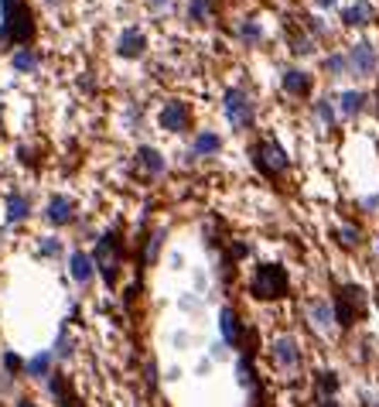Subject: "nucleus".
<instances>
[{
    "mask_svg": "<svg viewBox=\"0 0 379 407\" xmlns=\"http://www.w3.org/2000/svg\"><path fill=\"white\" fill-rule=\"evenodd\" d=\"M219 342L226 349H243V342H247L243 318H239V311L232 308V305H222V308H219Z\"/></svg>",
    "mask_w": 379,
    "mask_h": 407,
    "instance_id": "6e6552de",
    "label": "nucleus"
},
{
    "mask_svg": "<svg viewBox=\"0 0 379 407\" xmlns=\"http://www.w3.org/2000/svg\"><path fill=\"white\" fill-rule=\"evenodd\" d=\"M48 394H52V401L58 407H82L79 404V394L72 387V380L62 373V369H52V377H48Z\"/></svg>",
    "mask_w": 379,
    "mask_h": 407,
    "instance_id": "ddd939ff",
    "label": "nucleus"
},
{
    "mask_svg": "<svg viewBox=\"0 0 379 407\" xmlns=\"http://www.w3.org/2000/svg\"><path fill=\"white\" fill-rule=\"evenodd\" d=\"M304 318H307V325L318 332V335H332V332L339 329V325H335V311H332V301H328V298H307V305H304Z\"/></svg>",
    "mask_w": 379,
    "mask_h": 407,
    "instance_id": "1a4fd4ad",
    "label": "nucleus"
},
{
    "mask_svg": "<svg viewBox=\"0 0 379 407\" xmlns=\"http://www.w3.org/2000/svg\"><path fill=\"white\" fill-rule=\"evenodd\" d=\"M157 123H161V130H171V134L188 130V127H191L188 103H185V99H168V103L161 106V113H157Z\"/></svg>",
    "mask_w": 379,
    "mask_h": 407,
    "instance_id": "9d476101",
    "label": "nucleus"
},
{
    "mask_svg": "<svg viewBox=\"0 0 379 407\" xmlns=\"http://www.w3.org/2000/svg\"><path fill=\"white\" fill-rule=\"evenodd\" d=\"M332 240L339 243L341 250H359L362 247V230L356 223H339L335 230H332Z\"/></svg>",
    "mask_w": 379,
    "mask_h": 407,
    "instance_id": "4be33fe9",
    "label": "nucleus"
},
{
    "mask_svg": "<svg viewBox=\"0 0 379 407\" xmlns=\"http://www.w3.org/2000/svg\"><path fill=\"white\" fill-rule=\"evenodd\" d=\"M14 407H41V404L35 401V397H18V401H14Z\"/></svg>",
    "mask_w": 379,
    "mask_h": 407,
    "instance_id": "4c0bfd02",
    "label": "nucleus"
},
{
    "mask_svg": "<svg viewBox=\"0 0 379 407\" xmlns=\"http://www.w3.org/2000/svg\"><path fill=\"white\" fill-rule=\"evenodd\" d=\"M226 352L229 349L222 346V342H212V359H226Z\"/></svg>",
    "mask_w": 379,
    "mask_h": 407,
    "instance_id": "e433bc0d",
    "label": "nucleus"
},
{
    "mask_svg": "<svg viewBox=\"0 0 379 407\" xmlns=\"http://www.w3.org/2000/svg\"><path fill=\"white\" fill-rule=\"evenodd\" d=\"M332 311H335V325L341 332L356 329L369 311V291L359 284H339L335 298H332Z\"/></svg>",
    "mask_w": 379,
    "mask_h": 407,
    "instance_id": "7ed1b4c3",
    "label": "nucleus"
},
{
    "mask_svg": "<svg viewBox=\"0 0 379 407\" xmlns=\"http://www.w3.org/2000/svg\"><path fill=\"white\" fill-rule=\"evenodd\" d=\"M290 294V274L277 260H264L249 274V298L253 301H284Z\"/></svg>",
    "mask_w": 379,
    "mask_h": 407,
    "instance_id": "f03ea898",
    "label": "nucleus"
},
{
    "mask_svg": "<svg viewBox=\"0 0 379 407\" xmlns=\"http://www.w3.org/2000/svg\"><path fill=\"white\" fill-rule=\"evenodd\" d=\"M376 110H379V99H376Z\"/></svg>",
    "mask_w": 379,
    "mask_h": 407,
    "instance_id": "c03bdc74",
    "label": "nucleus"
},
{
    "mask_svg": "<svg viewBox=\"0 0 379 407\" xmlns=\"http://www.w3.org/2000/svg\"><path fill=\"white\" fill-rule=\"evenodd\" d=\"M188 21H209L212 14V0H188Z\"/></svg>",
    "mask_w": 379,
    "mask_h": 407,
    "instance_id": "c756f323",
    "label": "nucleus"
},
{
    "mask_svg": "<svg viewBox=\"0 0 379 407\" xmlns=\"http://www.w3.org/2000/svg\"><path fill=\"white\" fill-rule=\"evenodd\" d=\"M290 52H294V55H311V52H315L311 35H294V38H290Z\"/></svg>",
    "mask_w": 379,
    "mask_h": 407,
    "instance_id": "2f4dec72",
    "label": "nucleus"
},
{
    "mask_svg": "<svg viewBox=\"0 0 379 407\" xmlns=\"http://www.w3.org/2000/svg\"><path fill=\"white\" fill-rule=\"evenodd\" d=\"M52 367H55V352H38V356L24 359V377H31V380H48V377H52Z\"/></svg>",
    "mask_w": 379,
    "mask_h": 407,
    "instance_id": "412c9836",
    "label": "nucleus"
},
{
    "mask_svg": "<svg viewBox=\"0 0 379 407\" xmlns=\"http://www.w3.org/2000/svg\"><path fill=\"white\" fill-rule=\"evenodd\" d=\"M249 161H253V168L264 174V178H281V174H287V168H290L287 151L277 140H270V137L256 140V144L249 147Z\"/></svg>",
    "mask_w": 379,
    "mask_h": 407,
    "instance_id": "39448f33",
    "label": "nucleus"
},
{
    "mask_svg": "<svg viewBox=\"0 0 379 407\" xmlns=\"http://www.w3.org/2000/svg\"><path fill=\"white\" fill-rule=\"evenodd\" d=\"M324 72L328 76H345L349 72V58L341 55V52H332V55L324 58Z\"/></svg>",
    "mask_w": 379,
    "mask_h": 407,
    "instance_id": "c85d7f7f",
    "label": "nucleus"
},
{
    "mask_svg": "<svg viewBox=\"0 0 379 407\" xmlns=\"http://www.w3.org/2000/svg\"><path fill=\"white\" fill-rule=\"evenodd\" d=\"M236 35L247 41V45H260L264 28H260V21H256V18H243V21H239V28H236Z\"/></svg>",
    "mask_w": 379,
    "mask_h": 407,
    "instance_id": "393cba45",
    "label": "nucleus"
},
{
    "mask_svg": "<svg viewBox=\"0 0 379 407\" xmlns=\"http://www.w3.org/2000/svg\"><path fill=\"white\" fill-rule=\"evenodd\" d=\"M345 58H349V72H356V76H369V72H376V65H379L376 48L369 41H356L345 52Z\"/></svg>",
    "mask_w": 379,
    "mask_h": 407,
    "instance_id": "9b49d317",
    "label": "nucleus"
},
{
    "mask_svg": "<svg viewBox=\"0 0 379 407\" xmlns=\"http://www.w3.org/2000/svg\"><path fill=\"white\" fill-rule=\"evenodd\" d=\"M76 202L69 199V195H52L48 199V206H45V219L55 226V230H62V226H72L76 223Z\"/></svg>",
    "mask_w": 379,
    "mask_h": 407,
    "instance_id": "f8f14e48",
    "label": "nucleus"
},
{
    "mask_svg": "<svg viewBox=\"0 0 379 407\" xmlns=\"http://www.w3.org/2000/svg\"><path fill=\"white\" fill-rule=\"evenodd\" d=\"M147 52V35L140 28H127L120 38H116V55L120 58H140Z\"/></svg>",
    "mask_w": 379,
    "mask_h": 407,
    "instance_id": "2eb2a0df",
    "label": "nucleus"
},
{
    "mask_svg": "<svg viewBox=\"0 0 379 407\" xmlns=\"http://www.w3.org/2000/svg\"><path fill=\"white\" fill-rule=\"evenodd\" d=\"M137 168L147 174V178H164V172H168V161H164V155L157 151V147H151V144H144V147H137Z\"/></svg>",
    "mask_w": 379,
    "mask_h": 407,
    "instance_id": "4468645a",
    "label": "nucleus"
},
{
    "mask_svg": "<svg viewBox=\"0 0 379 407\" xmlns=\"http://www.w3.org/2000/svg\"><path fill=\"white\" fill-rule=\"evenodd\" d=\"M96 264V271L103 274V281H106V288H113L116 277H120V267H123V236L120 230H106L99 233V240H96V250L89 253Z\"/></svg>",
    "mask_w": 379,
    "mask_h": 407,
    "instance_id": "20e7f679",
    "label": "nucleus"
},
{
    "mask_svg": "<svg viewBox=\"0 0 379 407\" xmlns=\"http://www.w3.org/2000/svg\"><path fill=\"white\" fill-rule=\"evenodd\" d=\"M369 407H379V397H376V401H373V404H369Z\"/></svg>",
    "mask_w": 379,
    "mask_h": 407,
    "instance_id": "a19ab883",
    "label": "nucleus"
},
{
    "mask_svg": "<svg viewBox=\"0 0 379 407\" xmlns=\"http://www.w3.org/2000/svg\"><path fill=\"white\" fill-rule=\"evenodd\" d=\"M281 86H284L287 96H307V93H311V76H307L304 69H284Z\"/></svg>",
    "mask_w": 379,
    "mask_h": 407,
    "instance_id": "aec40b11",
    "label": "nucleus"
},
{
    "mask_svg": "<svg viewBox=\"0 0 379 407\" xmlns=\"http://www.w3.org/2000/svg\"><path fill=\"white\" fill-rule=\"evenodd\" d=\"M58 359H65V356H72V339H69V332L62 329V335H58V349H55Z\"/></svg>",
    "mask_w": 379,
    "mask_h": 407,
    "instance_id": "72a5a7b5",
    "label": "nucleus"
},
{
    "mask_svg": "<svg viewBox=\"0 0 379 407\" xmlns=\"http://www.w3.org/2000/svg\"><path fill=\"white\" fill-rule=\"evenodd\" d=\"M0 48L21 45L28 48V41L35 38V18L28 0H0Z\"/></svg>",
    "mask_w": 379,
    "mask_h": 407,
    "instance_id": "f257e3e1",
    "label": "nucleus"
},
{
    "mask_svg": "<svg viewBox=\"0 0 379 407\" xmlns=\"http://www.w3.org/2000/svg\"><path fill=\"white\" fill-rule=\"evenodd\" d=\"M376 257H379V240H376Z\"/></svg>",
    "mask_w": 379,
    "mask_h": 407,
    "instance_id": "79ce46f5",
    "label": "nucleus"
},
{
    "mask_svg": "<svg viewBox=\"0 0 379 407\" xmlns=\"http://www.w3.org/2000/svg\"><path fill=\"white\" fill-rule=\"evenodd\" d=\"M38 250H41V257H62V240L58 236H45Z\"/></svg>",
    "mask_w": 379,
    "mask_h": 407,
    "instance_id": "473e14b6",
    "label": "nucleus"
},
{
    "mask_svg": "<svg viewBox=\"0 0 379 407\" xmlns=\"http://www.w3.org/2000/svg\"><path fill=\"white\" fill-rule=\"evenodd\" d=\"M7 223H24L28 216H31V199L24 192H11L7 195Z\"/></svg>",
    "mask_w": 379,
    "mask_h": 407,
    "instance_id": "5701e85b",
    "label": "nucleus"
},
{
    "mask_svg": "<svg viewBox=\"0 0 379 407\" xmlns=\"http://www.w3.org/2000/svg\"><path fill=\"white\" fill-rule=\"evenodd\" d=\"M161 243H164V233L154 230L147 236V247H144V264H157V253H161Z\"/></svg>",
    "mask_w": 379,
    "mask_h": 407,
    "instance_id": "cd10ccee",
    "label": "nucleus"
},
{
    "mask_svg": "<svg viewBox=\"0 0 379 407\" xmlns=\"http://www.w3.org/2000/svg\"><path fill=\"white\" fill-rule=\"evenodd\" d=\"M373 18H376V7L369 0H356V4H349L341 11V24H349V28H362V24H369Z\"/></svg>",
    "mask_w": 379,
    "mask_h": 407,
    "instance_id": "6ab92c4d",
    "label": "nucleus"
},
{
    "mask_svg": "<svg viewBox=\"0 0 379 407\" xmlns=\"http://www.w3.org/2000/svg\"><path fill=\"white\" fill-rule=\"evenodd\" d=\"M311 390H315V397H339L341 390V373L339 369H315L311 373Z\"/></svg>",
    "mask_w": 379,
    "mask_h": 407,
    "instance_id": "f3484780",
    "label": "nucleus"
},
{
    "mask_svg": "<svg viewBox=\"0 0 379 407\" xmlns=\"http://www.w3.org/2000/svg\"><path fill=\"white\" fill-rule=\"evenodd\" d=\"M315 4H318L322 11H324V7H335V0H315Z\"/></svg>",
    "mask_w": 379,
    "mask_h": 407,
    "instance_id": "ea45409f",
    "label": "nucleus"
},
{
    "mask_svg": "<svg viewBox=\"0 0 379 407\" xmlns=\"http://www.w3.org/2000/svg\"><path fill=\"white\" fill-rule=\"evenodd\" d=\"M0 363H4V377H11V380H18V377H24V359H21L18 352H4L0 356Z\"/></svg>",
    "mask_w": 379,
    "mask_h": 407,
    "instance_id": "bb28decb",
    "label": "nucleus"
},
{
    "mask_svg": "<svg viewBox=\"0 0 379 407\" xmlns=\"http://www.w3.org/2000/svg\"><path fill=\"white\" fill-rule=\"evenodd\" d=\"M11 65H14V72H35L38 69V55L31 48H18L14 58H11Z\"/></svg>",
    "mask_w": 379,
    "mask_h": 407,
    "instance_id": "a878e982",
    "label": "nucleus"
},
{
    "mask_svg": "<svg viewBox=\"0 0 379 407\" xmlns=\"http://www.w3.org/2000/svg\"><path fill=\"white\" fill-rule=\"evenodd\" d=\"M219 151H222V137L215 134V130H198V134H195V140H191L188 155H195V157H215Z\"/></svg>",
    "mask_w": 379,
    "mask_h": 407,
    "instance_id": "a211bd4d",
    "label": "nucleus"
},
{
    "mask_svg": "<svg viewBox=\"0 0 379 407\" xmlns=\"http://www.w3.org/2000/svg\"><path fill=\"white\" fill-rule=\"evenodd\" d=\"M69 274H72V281H76L79 288H89V284H93V277H96L93 257H89V253H82V250H72V253H69Z\"/></svg>",
    "mask_w": 379,
    "mask_h": 407,
    "instance_id": "dca6fc26",
    "label": "nucleus"
},
{
    "mask_svg": "<svg viewBox=\"0 0 379 407\" xmlns=\"http://www.w3.org/2000/svg\"><path fill=\"white\" fill-rule=\"evenodd\" d=\"M222 110H226V120L236 130H249L253 127V99L247 96V89H226Z\"/></svg>",
    "mask_w": 379,
    "mask_h": 407,
    "instance_id": "0eeeda50",
    "label": "nucleus"
},
{
    "mask_svg": "<svg viewBox=\"0 0 379 407\" xmlns=\"http://www.w3.org/2000/svg\"><path fill=\"white\" fill-rule=\"evenodd\" d=\"M144 380H147L151 387H157V363H154V359H147V367H144Z\"/></svg>",
    "mask_w": 379,
    "mask_h": 407,
    "instance_id": "f704fd0d",
    "label": "nucleus"
},
{
    "mask_svg": "<svg viewBox=\"0 0 379 407\" xmlns=\"http://www.w3.org/2000/svg\"><path fill=\"white\" fill-rule=\"evenodd\" d=\"M270 363L273 369L287 377V380H294L304 367V352H301V342L294 339V335H277L273 342H270Z\"/></svg>",
    "mask_w": 379,
    "mask_h": 407,
    "instance_id": "423d86ee",
    "label": "nucleus"
},
{
    "mask_svg": "<svg viewBox=\"0 0 379 407\" xmlns=\"http://www.w3.org/2000/svg\"><path fill=\"white\" fill-rule=\"evenodd\" d=\"M335 106H339L341 116H359L362 106H366V96H362L359 89H345V93L335 96Z\"/></svg>",
    "mask_w": 379,
    "mask_h": 407,
    "instance_id": "b1692460",
    "label": "nucleus"
},
{
    "mask_svg": "<svg viewBox=\"0 0 379 407\" xmlns=\"http://www.w3.org/2000/svg\"><path fill=\"white\" fill-rule=\"evenodd\" d=\"M315 407H341L339 397H315Z\"/></svg>",
    "mask_w": 379,
    "mask_h": 407,
    "instance_id": "c9c22d12",
    "label": "nucleus"
},
{
    "mask_svg": "<svg viewBox=\"0 0 379 407\" xmlns=\"http://www.w3.org/2000/svg\"><path fill=\"white\" fill-rule=\"evenodd\" d=\"M168 4H171V0H147V7H151V11H164Z\"/></svg>",
    "mask_w": 379,
    "mask_h": 407,
    "instance_id": "58836bf2",
    "label": "nucleus"
},
{
    "mask_svg": "<svg viewBox=\"0 0 379 407\" xmlns=\"http://www.w3.org/2000/svg\"><path fill=\"white\" fill-rule=\"evenodd\" d=\"M376 308H379V294H376Z\"/></svg>",
    "mask_w": 379,
    "mask_h": 407,
    "instance_id": "37998d69",
    "label": "nucleus"
},
{
    "mask_svg": "<svg viewBox=\"0 0 379 407\" xmlns=\"http://www.w3.org/2000/svg\"><path fill=\"white\" fill-rule=\"evenodd\" d=\"M315 116L322 120V127H328V130L335 127V106H332L328 99H318V103H315Z\"/></svg>",
    "mask_w": 379,
    "mask_h": 407,
    "instance_id": "7c9ffc66",
    "label": "nucleus"
}]
</instances>
